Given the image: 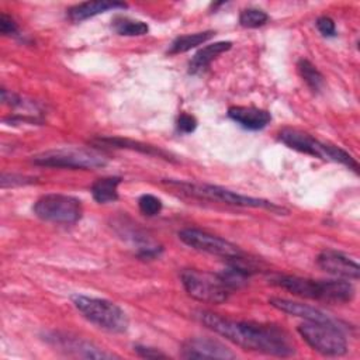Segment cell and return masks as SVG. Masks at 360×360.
I'll return each instance as SVG.
<instances>
[{"mask_svg":"<svg viewBox=\"0 0 360 360\" xmlns=\"http://www.w3.org/2000/svg\"><path fill=\"white\" fill-rule=\"evenodd\" d=\"M138 207L143 215L155 217L162 211L163 204H162L160 198H158L152 194H142L138 200Z\"/></svg>","mask_w":360,"mask_h":360,"instance_id":"obj_24","label":"cell"},{"mask_svg":"<svg viewBox=\"0 0 360 360\" xmlns=\"http://www.w3.org/2000/svg\"><path fill=\"white\" fill-rule=\"evenodd\" d=\"M97 142L103 143V145L114 146V148H127V149L138 150V152H142V153H146V155H152V156H163V158L167 159L166 152L160 150L159 148H155V146L146 145V143H141V142H135V141H129V139L105 136V138H98Z\"/></svg>","mask_w":360,"mask_h":360,"instance_id":"obj_20","label":"cell"},{"mask_svg":"<svg viewBox=\"0 0 360 360\" xmlns=\"http://www.w3.org/2000/svg\"><path fill=\"white\" fill-rule=\"evenodd\" d=\"M34 214L48 222L75 224L82 218V201L65 194H46L34 204Z\"/></svg>","mask_w":360,"mask_h":360,"instance_id":"obj_6","label":"cell"},{"mask_svg":"<svg viewBox=\"0 0 360 360\" xmlns=\"http://www.w3.org/2000/svg\"><path fill=\"white\" fill-rule=\"evenodd\" d=\"M214 31H202V32H194V34H186L181 37H177L170 48H169V53L170 55H176V53H183L190 51L191 48H195L204 42H207L210 38L214 37Z\"/></svg>","mask_w":360,"mask_h":360,"instance_id":"obj_19","label":"cell"},{"mask_svg":"<svg viewBox=\"0 0 360 360\" xmlns=\"http://www.w3.org/2000/svg\"><path fill=\"white\" fill-rule=\"evenodd\" d=\"M127 4L121 1H108V0H100V1H86L76 4L68 10V15L72 21L79 22L83 20H87L90 17H94L97 14L115 10V8H125Z\"/></svg>","mask_w":360,"mask_h":360,"instance_id":"obj_16","label":"cell"},{"mask_svg":"<svg viewBox=\"0 0 360 360\" xmlns=\"http://www.w3.org/2000/svg\"><path fill=\"white\" fill-rule=\"evenodd\" d=\"M269 20V15L263 11V10H259V8H245L240 14H239V22L242 27H246V28H257V27H262Z\"/></svg>","mask_w":360,"mask_h":360,"instance_id":"obj_23","label":"cell"},{"mask_svg":"<svg viewBox=\"0 0 360 360\" xmlns=\"http://www.w3.org/2000/svg\"><path fill=\"white\" fill-rule=\"evenodd\" d=\"M121 183L120 177H103L93 183L91 195L98 204L114 202L118 200V186Z\"/></svg>","mask_w":360,"mask_h":360,"instance_id":"obj_18","label":"cell"},{"mask_svg":"<svg viewBox=\"0 0 360 360\" xmlns=\"http://www.w3.org/2000/svg\"><path fill=\"white\" fill-rule=\"evenodd\" d=\"M228 117L232 121H235L238 125L249 131L262 129L271 121V115L269 111L256 108V107H242V105L231 107L228 110Z\"/></svg>","mask_w":360,"mask_h":360,"instance_id":"obj_13","label":"cell"},{"mask_svg":"<svg viewBox=\"0 0 360 360\" xmlns=\"http://www.w3.org/2000/svg\"><path fill=\"white\" fill-rule=\"evenodd\" d=\"M269 302L276 309L285 312L288 315L302 318L304 321H308V322H335L330 316H328L321 309L307 305V304L295 302V301L285 300V298H270Z\"/></svg>","mask_w":360,"mask_h":360,"instance_id":"obj_14","label":"cell"},{"mask_svg":"<svg viewBox=\"0 0 360 360\" xmlns=\"http://www.w3.org/2000/svg\"><path fill=\"white\" fill-rule=\"evenodd\" d=\"M32 162L38 166L63 169H98L107 165V159L86 149H53L37 155Z\"/></svg>","mask_w":360,"mask_h":360,"instance_id":"obj_8","label":"cell"},{"mask_svg":"<svg viewBox=\"0 0 360 360\" xmlns=\"http://www.w3.org/2000/svg\"><path fill=\"white\" fill-rule=\"evenodd\" d=\"M181 356L186 359H235L236 354L225 345L210 338H191L183 343Z\"/></svg>","mask_w":360,"mask_h":360,"instance_id":"obj_12","label":"cell"},{"mask_svg":"<svg viewBox=\"0 0 360 360\" xmlns=\"http://www.w3.org/2000/svg\"><path fill=\"white\" fill-rule=\"evenodd\" d=\"M55 346L63 349L66 353H72L79 357H87V359H110L114 357V354L105 353L100 350L98 347L93 346L91 343L82 340L79 338H70L68 335H59L56 333L53 338H51Z\"/></svg>","mask_w":360,"mask_h":360,"instance_id":"obj_15","label":"cell"},{"mask_svg":"<svg viewBox=\"0 0 360 360\" xmlns=\"http://www.w3.org/2000/svg\"><path fill=\"white\" fill-rule=\"evenodd\" d=\"M231 46H232V42L229 41H218L201 48L190 60L188 72L191 75H198L204 72L218 55L229 51Z\"/></svg>","mask_w":360,"mask_h":360,"instance_id":"obj_17","label":"cell"},{"mask_svg":"<svg viewBox=\"0 0 360 360\" xmlns=\"http://www.w3.org/2000/svg\"><path fill=\"white\" fill-rule=\"evenodd\" d=\"M274 284L309 300L326 302H349L354 297V287L347 280H312L297 276H281Z\"/></svg>","mask_w":360,"mask_h":360,"instance_id":"obj_2","label":"cell"},{"mask_svg":"<svg viewBox=\"0 0 360 360\" xmlns=\"http://www.w3.org/2000/svg\"><path fill=\"white\" fill-rule=\"evenodd\" d=\"M197 314V318L207 328L245 350H253L277 357H288L295 353L294 343L290 336L274 325L233 321L210 311H200Z\"/></svg>","mask_w":360,"mask_h":360,"instance_id":"obj_1","label":"cell"},{"mask_svg":"<svg viewBox=\"0 0 360 360\" xmlns=\"http://www.w3.org/2000/svg\"><path fill=\"white\" fill-rule=\"evenodd\" d=\"M316 28L323 37H335L336 35V25L330 17L322 15L316 20Z\"/></svg>","mask_w":360,"mask_h":360,"instance_id":"obj_25","label":"cell"},{"mask_svg":"<svg viewBox=\"0 0 360 360\" xmlns=\"http://www.w3.org/2000/svg\"><path fill=\"white\" fill-rule=\"evenodd\" d=\"M112 28L118 35H125V37H139V35H145L149 31V27L146 22L139 20H131L127 17L115 18L112 22Z\"/></svg>","mask_w":360,"mask_h":360,"instance_id":"obj_21","label":"cell"},{"mask_svg":"<svg viewBox=\"0 0 360 360\" xmlns=\"http://www.w3.org/2000/svg\"><path fill=\"white\" fill-rule=\"evenodd\" d=\"M179 238L187 246H190L195 250L207 252L210 255H217V256L226 257V259H233V257L242 256V250L232 242H229L221 236L212 235L210 232L197 229V228L181 229L179 232Z\"/></svg>","mask_w":360,"mask_h":360,"instance_id":"obj_9","label":"cell"},{"mask_svg":"<svg viewBox=\"0 0 360 360\" xmlns=\"http://www.w3.org/2000/svg\"><path fill=\"white\" fill-rule=\"evenodd\" d=\"M316 263L323 271L345 280H359L360 277L359 264L347 255L335 249L322 250L318 255Z\"/></svg>","mask_w":360,"mask_h":360,"instance_id":"obj_10","label":"cell"},{"mask_svg":"<svg viewBox=\"0 0 360 360\" xmlns=\"http://www.w3.org/2000/svg\"><path fill=\"white\" fill-rule=\"evenodd\" d=\"M135 352L141 356V357H145V359H160V357H166L165 353L159 352L158 349H153V347H148V346H135L134 347Z\"/></svg>","mask_w":360,"mask_h":360,"instance_id":"obj_28","label":"cell"},{"mask_svg":"<svg viewBox=\"0 0 360 360\" xmlns=\"http://www.w3.org/2000/svg\"><path fill=\"white\" fill-rule=\"evenodd\" d=\"M197 128V120L190 114H180L177 118V129L183 134H191Z\"/></svg>","mask_w":360,"mask_h":360,"instance_id":"obj_26","label":"cell"},{"mask_svg":"<svg viewBox=\"0 0 360 360\" xmlns=\"http://www.w3.org/2000/svg\"><path fill=\"white\" fill-rule=\"evenodd\" d=\"M170 186H174L183 193L198 197L202 200H211V201H221L225 204L231 205H238V207H250V208H267V210H274L280 211V207L274 205L271 201L257 198V197H250V195H243L235 191H231L228 188L219 187V186H212V184H200V183H190V181H177V180H169L165 181Z\"/></svg>","mask_w":360,"mask_h":360,"instance_id":"obj_4","label":"cell"},{"mask_svg":"<svg viewBox=\"0 0 360 360\" xmlns=\"http://www.w3.org/2000/svg\"><path fill=\"white\" fill-rule=\"evenodd\" d=\"M301 338L323 356H343L347 352L346 338L335 322H308L298 326Z\"/></svg>","mask_w":360,"mask_h":360,"instance_id":"obj_5","label":"cell"},{"mask_svg":"<svg viewBox=\"0 0 360 360\" xmlns=\"http://www.w3.org/2000/svg\"><path fill=\"white\" fill-rule=\"evenodd\" d=\"M298 72L302 77V80L307 83V86L314 91L318 93L323 87V76L322 73L307 59L298 60Z\"/></svg>","mask_w":360,"mask_h":360,"instance_id":"obj_22","label":"cell"},{"mask_svg":"<svg viewBox=\"0 0 360 360\" xmlns=\"http://www.w3.org/2000/svg\"><path fill=\"white\" fill-rule=\"evenodd\" d=\"M72 301L79 312H82V315L96 326L114 333H121L128 329L129 319L125 311L117 304L104 298L79 294L73 295Z\"/></svg>","mask_w":360,"mask_h":360,"instance_id":"obj_3","label":"cell"},{"mask_svg":"<svg viewBox=\"0 0 360 360\" xmlns=\"http://www.w3.org/2000/svg\"><path fill=\"white\" fill-rule=\"evenodd\" d=\"M0 32L3 35H17L18 32L17 22L6 13H1L0 15Z\"/></svg>","mask_w":360,"mask_h":360,"instance_id":"obj_27","label":"cell"},{"mask_svg":"<svg viewBox=\"0 0 360 360\" xmlns=\"http://www.w3.org/2000/svg\"><path fill=\"white\" fill-rule=\"evenodd\" d=\"M181 283L190 297L208 304H221L228 300L229 290L218 274L188 269L181 273Z\"/></svg>","mask_w":360,"mask_h":360,"instance_id":"obj_7","label":"cell"},{"mask_svg":"<svg viewBox=\"0 0 360 360\" xmlns=\"http://www.w3.org/2000/svg\"><path fill=\"white\" fill-rule=\"evenodd\" d=\"M278 138L284 145H287L291 149H295L298 152H302V153L319 158V159L329 160L330 145L319 142L318 139H315L314 136H311L307 132L285 128V129L280 131Z\"/></svg>","mask_w":360,"mask_h":360,"instance_id":"obj_11","label":"cell"}]
</instances>
